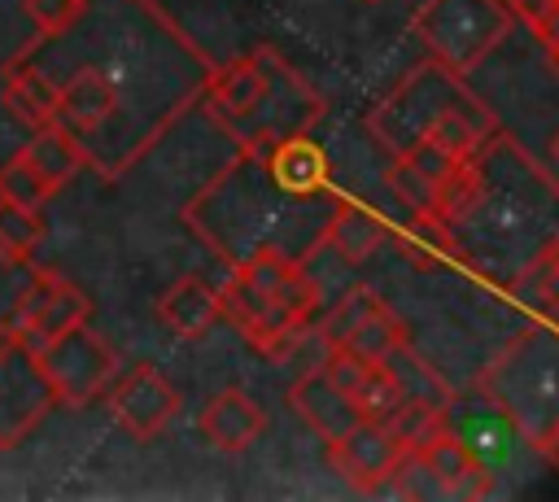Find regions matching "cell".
Returning a JSON list of instances; mask_svg holds the SVG:
<instances>
[{
  "mask_svg": "<svg viewBox=\"0 0 559 502\" xmlns=\"http://www.w3.org/2000/svg\"><path fill=\"white\" fill-rule=\"evenodd\" d=\"M205 109L240 140V148L262 153L293 131H310L319 96L271 48H253L205 79Z\"/></svg>",
  "mask_w": 559,
  "mask_h": 502,
  "instance_id": "1",
  "label": "cell"
},
{
  "mask_svg": "<svg viewBox=\"0 0 559 502\" xmlns=\"http://www.w3.org/2000/svg\"><path fill=\"white\" fill-rule=\"evenodd\" d=\"M223 314L240 327V336L262 354H284L297 340L319 306V284L301 266V258L262 244L231 262L227 284L218 288Z\"/></svg>",
  "mask_w": 559,
  "mask_h": 502,
  "instance_id": "2",
  "label": "cell"
},
{
  "mask_svg": "<svg viewBox=\"0 0 559 502\" xmlns=\"http://www.w3.org/2000/svg\"><path fill=\"white\" fill-rule=\"evenodd\" d=\"M511 9L502 0H424L411 31L428 61L450 74H472L511 31Z\"/></svg>",
  "mask_w": 559,
  "mask_h": 502,
  "instance_id": "3",
  "label": "cell"
},
{
  "mask_svg": "<svg viewBox=\"0 0 559 502\" xmlns=\"http://www.w3.org/2000/svg\"><path fill=\"white\" fill-rule=\"evenodd\" d=\"M472 92L463 87V74H450L445 65H437V61H424V65H415L371 113H367V127H371V135L397 157V153H406L419 135H428V127L445 113V109H454V105H463Z\"/></svg>",
  "mask_w": 559,
  "mask_h": 502,
  "instance_id": "4",
  "label": "cell"
},
{
  "mask_svg": "<svg viewBox=\"0 0 559 502\" xmlns=\"http://www.w3.org/2000/svg\"><path fill=\"white\" fill-rule=\"evenodd\" d=\"M35 358H39V371H44V380H48V389H52V397L61 406H87V402H96L109 389V380L118 375L114 349L87 323L70 327L52 345H44Z\"/></svg>",
  "mask_w": 559,
  "mask_h": 502,
  "instance_id": "5",
  "label": "cell"
},
{
  "mask_svg": "<svg viewBox=\"0 0 559 502\" xmlns=\"http://www.w3.org/2000/svg\"><path fill=\"white\" fill-rule=\"evenodd\" d=\"M52 402L57 397L39 371V358L17 336H0V450L39 428Z\"/></svg>",
  "mask_w": 559,
  "mask_h": 502,
  "instance_id": "6",
  "label": "cell"
},
{
  "mask_svg": "<svg viewBox=\"0 0 559 502\" xmlns=\"http://www.w3.org/2000/svg\"><path fill=\"white\" fill-rule=\"evenodd\" d=\"M105 402L114 423L135 441H153L179 415V389L148 362H135L131 371L114 375L105 389Z\"/></svg>",
  "mask_w": 559,
  "mask_h": 502,
  "instance_id": "7",
  "label": "cell"
},
{
  "mask_svg": "<svg viewBox=\"0 0 559 502\" xmlns=\"http://www.w3.org/2000/svg\"><path fill=\"white\" fill-rule=\"evenodd\" d=\"M402 458H406V445L389 432L384 419H358L341 441H332V463H336V471H341L354 489H362V493L384 489V485L397 476Z\"/></svg>",
  "mask_w": 559,
  "mask_h": 502,
  "instance_id": "8",
  "label": "cell"
},
{
  "mask_svg": "<svg viewBox=\"0 0 559 502\" xmlns=\"http://www.w3.org/2000/svg\"><path fill=\"white\" fill-rule=\"evenodd\" d=\"M118 105H122L118 79H114L105 65H96V61L74 65L70 79L57 83V122L70 127L83 144H87L92 135H100V131L114 122Z\"/></svg>",
  "mask_w": 559,
  "mask_h": 502,
  "instance_id": "9",
  "label": "cell"
},
{
  "mask_svg": "<svg viewBox=\"0 0 559 502\" xmlns=\"http://www.w3.org/2000/svg\"><path fill=\"white\" fill-rule=\"evenodd\" d=\"M87 314H92V297L48 271V275L39 279V288L31 292L22 319H17V327H13L9 336H17L31 354H39L44 345H52L57 336H66L70 327L87 323Z\"/></svg>",
  "mask_w": 559,
  "mask_h": 502,
  "instance_id": "10",
  "label": "cell"
},
{
  "mask_svg": "<svg viewBox=\"0 0 559 502\" xmlns=\"http://www.w3.org/2000/svg\"><path fill=\"white\" fill-rule=\"evenodd\" d=\"M262 166L275 179V188L288 192V196H323L328 179H332L328 153L310 131H293V135L266 144L262 148Z\"/></svg>",
  "mask_w": 559,
  "mask_h": 502,
  "instance_id": "11",
  "label": "cell"
},
{
  "mask_svg": "<svg viewBox=\"0 0 559 502\" xmlns=\"http://www.w3.org/2000/svg\"><path fill=\"white\" fill-rule=\"evenodd\" d=\"M197 432L205 437V445H214L223 454H240L266 432V410L245 389L231 384V389H218L214 397H205V406L197 415Z\"/></svg>",
  "mask_w": 559,
  "mask_h": 502,
  "instance_id": "12",
  "label": "cell"
},
{
  "mask_svg": "<svg viewBox=\"0 0 559 502\" xmlns=\"http://www.w3.org/2000/svg\"><path fill=\"white\" fill-rule=\"evenodd\" d=\"M153 314H157V323H162L170 336L197 340V336H205V332L223 319V297H218V288H214L210 279L183 275V279H175V284L157 297Z\"/></svg>",
  "mask_w": 559,
  "mask_h": 502,
  "instance_id": "13",
  "label": "cell"
},
{
  "mask_svg": "<svg viewBox=\"0 0 559 502\" xmlns=\"http://www.w3.org/2000/svg\"><path fill=\"white\" fill-rule=\"evenodd\" d=\"M288 402H293V410L306 419V428H314V437H323L328 445L341 441V437L362 419V410H358L319 367L306 371V375L288 389Z\"/></svg>",
  "mask_w": 559,
  "mask_h": 502,
  "instance_id": "14",
  "label": "cell"
},
{
  "mask_svg": "<svg viewBox=\"0 0 559 502\" xmlns=\"http://www.w3.org/2000/svg\"><path fill=\"white\" fill-rule=\"evenodd\" d=\"M424 476H432L437 489L445 493H485L489 489V463H480L472 454V445H463L450 428L441 437H432L428 445L415 450Z\"/></svg>",
  "mask_w": 559,
  "mask_h": 502,
  "instance_id": "15",
  "label": "cell"
},
{
  "mask_svg": "<svg viewBox=\"0 0 559 502\" xmlns=\"http://www.w3.org/2000/svg\"><path fill=\"white\" fill-rule=\"evenodd\" d=\"M17 153L31 162V170H35L52 192L66 188V183L87 166V144H83L70 127H61L57 118L44 122V127H35L31 140H26Z\"/></svg>",
  "mask_w": 559,
  "mask_h": 502,
  "instance_id": "16",
  "label": "cell"
},
{
  "mask_svg": "<svg viewBox=\"0 0 559 502\" xmlns=\"http://www.w3.org/2000/svg\"><path fill=\"white\" fill-rule=\"evenodd\" d=\"M4 109L17 118V127L35 131L57 118V83L26 57H13L4 65Z\"/></svg>",
  "mask_w": 559,
  "mask_h": 502,
  "instance_id": "17",
  "label": "cell"
},
{
  "mask_svg": "<svg viewBox=\"0 0 559 502\" xmlns=\"http://www.w3.org/2000/svg\"><path fill=\"white\" fill-rule=\"evenodd\" d=\"M384 231L389 227L380 223L376 210L336 196L332 210H328V223H323V244H332L345 262H362V258H371L384 244Z\"/></svg>",
  "mask_w": 559,
  "mask_h": 502,
  "instance_id": "18",
  "label": "cell"
},
{
  "mask_svg": "<svg viewBox=\"0 0 559 502\" xmlns=\"http://www.w3.org/2000/svg\"><path fill=\"white\" fill-rule=\"evenodd\" d=\"M384 371L393 375V384H397V393L406 397V402H428V406H445L450 397H454V389L411 349V340H402V345H393L384 358Z\"/></svg>",
  "mask_w": 559,
  "mask_h": 502,
  "instance_id": "19",
  "label": "cell"
},
{
  "mask_svg": "<svg viewBox=\"0 0 559 502\" xmlns=\"http://www.w3.org/2000/svg\"><path fill=\"white\" fill-rule=\"evenodd\" d=\"M402 340H406V327H402V323H397V314L380 301V306H371V310H367V314H362V319H358V323H354L336 345L354 349L358 358L380 362V358H384L393 345H402Z\"/></svg>",
  "mask_w": 559,
  "mask_h": 502,
  "instance_id": "20",
  "label": "cell"
},
{
  "mask_svg": "<svg viewBox=\"0 0 559 502\" xmlns=\"http://www.w3.org/2000/svg\"><path fill=\"white\" fill-rule=\"evenodd\" d=\"M44 275H48V271L35 266L31 258H9V253H0V336H9V332L17 327V319H22L31 292L39 288Z\"/></svg>",
  "mask_w": 559,
  "mask_h": 502,
  "instance_id": "21",
  "label": "cell"
},
{
  "mask_svg": "<svg viewBox=\"0 0 559 502\" xmlns=\"http://www.w3.org/2000/svg\"><path fill=\"white\" fill-rule=\"evenodd\" d=\"M389 432L406 445V454H415L419 445H428L432 437L445 432V406H428V402H397L389 415H384Z\"/></svg>",
  "mask_w": 559,
  "mask_h": 502,
  "instance_id": "22",
  "label": "cell"
},
{
  "mask_svg": "<svg viewBox=\"0 0 559 502\" xmlns=\"http://www.w3.org/2000/svg\"><path fill=\"white\" fill-rule=\"evenodd\" d=\"M389 188L397 192V201L411 210V214H432V218H441V188L428 179V175H419L411 162H402V157H393V166H389Z\"/></svg>",
  "mask_w": 559,
  "mask_h": 502,
  "instance_id": "23",
  "label": "cell"
},
{
  "mask_svg": "<svg viewBox=\"0 0 559 502\" xmlns=\"http://www.w3.org/2000/svg\"><path fill=\"white\" fill-rule=\"evenodd\" d=\"M44 240V218L39 210H22L0 196V253L9 258H31L35 244Z\"/></svg>",
  "mask_w": 559,
  "mask_h": 502,
  "instance_id": "24",
  "label": "cell"
},
{
  "mask_svg": "<svg viewBox=\"0 0 559 502\" xmlns=\"http://www.w3.org/2000/svg\"><path fill=\"white\" fill-rule=\"evenodd\" d=\"M0 196L22 205V210H39L52 196V188L31 170V162L22 153H9V162L0 166Z\"/></svg>",
  "mask_w": 559,
  "mask_h": 502,
  "instance_id": "25",
  "label": "cell"
},
{
  "mask_svg": "<svg viewBox=\"0 0 559 502\" xmlns=\"http://www.w3.org/2000/svg\"><path fill=\"white\" fill-rule=\"evenodd\" d=\"M371 306H380V297L371 292V288H349L328 314H323V323H319V336H323V345H336Z\"/></svg>",
  "mask_w": 559,
  "mask_h": 502,
  "instance_id": "26",
  "label": "cell"
},
{
  "mask_svg": "<svg viewBox=\"0 0 559 502\" xmlns=\"http://www.w3.org/2000/svg\"><path fill=\"white\" fill-rule=\"evenodd\" d=\"M22 9H26V17L35 22L39 39H52V35L70 31V26L83 17L87 0H22Z\"/></svg>",
  "mask_w": 559,
  "mask_h": 502,
  "instance_id": "27",
  "label": "cell"
},
{
  "mask_svg": "<svg viewBox=\"0 0 559 502\" xmlns=\"http://www.w3.org/2000/svg\"><path fill=\"white\" fill-rule=\"evenodd\" d=\"M533 445H537V454L546 458V467H550V471H559V415H555V419H546V423L533 432Z\"/></svg>",
  "mask_w": 559,
  "mask_h": 502,
  "instance_id": "28",
  "label": "cell"
},
{
  "mask_svg": "<svg viewBox=\"0 0 559 502\" xmlns=\"http://www.w3.org/2000/svg\"><path fill=\"white\" fill-rule=\"evenodd\" d=\"M528 31H533V35L546 44V52H550V48H559V0H550V9H546V13H542L533 26H528Z\"/></svg>",
  "mask_w": 559,
  "mask_h": 502,
  "instance_id": "29",
  "label": "cell"
},
{
  "mask_svg": "<svg viewBox=\"0 0 559 502\" xmlns=\"http://www.w3.org/2000/svg\"><path fill=\"white\" fill-rule=\"evenodd\" d=\"M550 157L559 162V131H555V140H550Z\"/></svg>",
  "mask_w": 559,
  "mask_h": 502,
  "instance_id": "30",
  "label": "cell"
},
{
  "mask_svg": "<svg viewBox=\"0 0 559 502\" xmlns=\"http://www.w3.org/2000/svg\"><path fill=\"white\" fill-rule=\"evenodd\" d=\"M550 65H555V70H559V48H550Z\"/></svg>",
  "mask_w": 559,
  "mask_h": 502,
  "instance_id": "31",
  "label": "cell"
},
{
  "mask_svg": "<svg viewBox=\"0 0 559 502\" xmlns=\"http://www.w3.org/2000/svg\"><path fill=\"white\" fill-rule=\"evenodd\" d=\"M502 4H507V9H511V4H515V0H502Z\"/></svg>",
  "mask_w": 559,
  "mask_h": 502,
  "instance_id": "32",
  "label": "cell"
},
{
  "mask_svg": "<svg viewBox=\"0 0 559 502\" xmlns=\"http://www.w3.org/2000/svg\"><path fill=\"white\" fill-rule=\"evenodd\" d=\"M367 4H376V0H367Z\"/></svg>",
  "mask_w": 559,
  "mask_h": 502,
  "instance_id": "33",
  "label": "cell"
}]
</instances>
